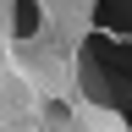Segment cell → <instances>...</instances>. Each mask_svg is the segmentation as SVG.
<instances>
[{"mask_svg": "<svg viewBox=\"0 0 132 132\" xmlns=\"http://www.w3.org/2000/svg\"><path fill=\"white\" fill-rule=\"evenodd\" d=\"M82 88L88 99L121 110L132 127V44H110L105 33H94L82 44Z\"/></svg>", "mask_w": 132, "mask_h": 132, "instance_id": "cell-1", "label": "cell"}, {"mask_svg": "<svg viewBox=\"0 0 132 132\" xmlns=\"http://www.w3.org/2000/svg\"><path fill=\"white\" fill-rule=\"evenodd\" d=\"M94 28L105 33H132V0H99L94 6Z\"/></svg>", "mask_w": 132, "mask_h": 132, "instance_id": "cell-2", "label": "cell"}, {"mask_svg": "<svg viewBox=\"0 0 132 132\" xmlns=\"http://www.w3.org/2000/svg\"><path fill=\"white\" fill-rule=\"evenodd\" d=\"M11 16H16V22H11V28H16V39H33V33H39V16H44V11L33 6V0H16V11H11Z\"/></svg>", "mask_w": 132, "mask_h": 132, "instance_id": "cell-3", "label": "cell"}]
</instances>
